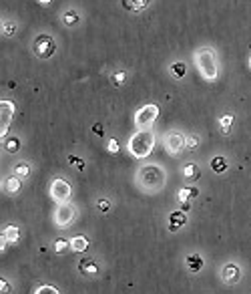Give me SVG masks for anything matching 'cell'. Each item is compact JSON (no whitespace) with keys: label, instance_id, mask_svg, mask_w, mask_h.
<instances>
[{"label":"cell","instance_id":"20","mask_svg":"<svg viewBox=\"0 0 251 294\" xmlns=\"http://www.w3.org/2000/svg\"><path fill=\"white\" fill-rule=\"evenodd\" d=\"M87 248H89V240L85 236H75L70 240V250L73 252H85Z\"/></svg>","mask_w":251,"mask_h":294},{"label":"cell","instance_id":"38","mask_svg":"<svg viewBox=\"0 0 251 294\" xmlns=\"http://www.w3.org/2000/svg\"><path fill=\"white\" fill-rule=\"evenodd\" d=\"M249 69H251V57H249Z\"/></svg>","mask_w":251,"mask_h":294},{"label":"cell","instance_id":"4","mask_svg":"<svg viewBox=\"0 0 251 294\" xmlns=\"http://www.w3.org/2000/svg\"><path fill=\"white\" fill-rule=\"evenodd\" d=\"M157 117H159V105H155V103L143 105V107L135 113V125H137L139 131H143V129H151L153 123L157 121Z\"/></svg>","mask_w":251,"mask_h":294},{"label":"cell","instance_id":"17","mask_svg":"<svg viewBox=\"0 0 251 294\" xmlns=\"http://www.w3.org/2000/svg\"><path fill=\"white\" fill-rule=\"evenodd\" d=\"M123 2V6L127 8V10H131V12H141V10H145L147 6H149L151 0H121Z\"/></svg>","mask_w":251,"mask_h":294},{"label":"cell","instance_id":"7","mask_svg":"<svg viewBox=\"0 0 251 294\" xmlns=\"http://www.w3.org/2000/svg\"><path fill=\"white\" fill-rule=\"evenodd\" d=\"M73 195V187L66 179L62 177H56L52 183H50V198L56 202V204H66Z\"/></svg>","mask_w":251,"mask_h":294},{"label":"cell","instance_id":"35","mask_svg":"<svg viewBox=\"0 0 251 294\" xmlns=\"http://www.w3.org/2000/svg\"><path fill=\"white\" fill-rule=\"evenodd\" d=\"M181 212H189V204H187V202L181 204Z\"/></svg>","mask_w":251,"mask_h":294},{"label":"cell","instance_id":"11","mask_svg":"<svg viewBox=\"0 0 251 294\" xmlns=\"http://www.w3.org/2000/svg\"><path fill=\"white\" fill-rule=\"evenodd\" d=\"M185 224H187V214L185 212H173V214H169V230L171 232H179L181 228H185Z\"/></svg>","mask_w":251,"mask_h":294},{"label":"cell","instance_id":"33","mask_svg":"<svg viewBox=\"0 0 251 294\" xmlns=\"http://www.w3.org/2000/svg\"><path fill=\"white\" fill-rule=\"evenodd\" d=\"M97 208H99V210H100V212H102V214H106V212L111 210V202L102 198V200H99V202H97Z\"/></svg>","mask_w":251,"mask_h":294},{"label":"cell","instance_id":"2","mask_svg":"<svg viewBox=\"0 0 251 294\" xmlns=\"http://www.w3.org/2000/svg\"><path fill=\"white\" fill-rule=\"evenodd\" d=\"M195 67L199 71V75L205 81H215L219 77V57L215 53V49L211 47H199L193 55Z\"/></svg>","mask_w":251,"mask_h":294},{"label":"cell","instance_id":"5","mask_svg":"<svg viewBox=\"0 0 251 294\" xmlns=\"http://www.w3.org/2000/svg\"><path fill=\"white\" fill-rule=\"evenodd\" d=\"M77 208L70 204V202H66V204H56V210H54V224L58 226V228H66V226H70L75 220H77Z\"/></svg>","mask_w":251,"mask_h":294},{"label":"cell","instance_id":"13","mask_svg":"<svg viewBox=\"0 0 251 294\" xmlns=\"http://www.w3.org/2000/svg\"><path fill=\"white\" fill-rule=\"evenodd\" d=\"M185 264H187V270H189L191 274H197V272L203 270L205 260H203V256H201V254H189V256L185 258Z\"/></svg>","mask_w":251,"mask_h":294},{"label":"cell","instance_id":"1","mask_svg":"<svg viewBox=\"0 0 251 294\" xmlns=\"http://www.w3.org/2000/svg\"><path fill=\"white\" fill-rule=\"evenodd\" d=\"M135 179L145 193H159L167 183V172L157 164H145L137 170Z\"/></svg>","mask_w":251,"mask_h":294},{"label":"cell","instance_id":"10","mask_svg":"<svg viewBox=\"0 0 251 294\" xmlns=\"http://www.w3.org/2000/svg\"><path fill=\"white\" fill-rule=\"evenodd\" d=\"M221 280H223L227 286L239 284V280H241V268H239L237 264H233V262L225 264V266L221 268Z\"/></svg>","mask_w":251,"mask_h":294},{"label":"cell","instance_id":"3","mask_svg":"<svg viewBox=\"0 0 251 294\" xmlns=\"http://www.w3.org/2000/svg\"><path fill=\"white\" fill-rule=\"evenodd\" d=\"M155 141H157L155 133H153L151 129H143V131H137V133L129 139L127 149H129V153H131L133 157H137V159H145V157H149L151 153H153V149H155Z\"/></svg>","mask_w":251,"mask_h":294},{"label":"cell","instance_id":"22","mask_svg":"<svg viewBox=\"0 0 251 294\" xmlns=\"http://www.w3.org/2000/svg\"><path fill=\"white\" fill-rule=\"evenodd\" d=\"M169 71H171V75H173L175 79H183V77L187 75V64L181 62V60H177V62H173V64L169 67Z\"/></svg>","mask_w":251,"mask_h":294},{"label":"cell","instance_id":"8","mask_svg":"<svg viewBox=\"0 0 251 294\" xmlns=\"http://www.w3.org/2000/svg\"><path fill=\"white\" fill-rule=\"evenodd\" d=\"M165 149L169 155H179L185 149V135L179 131H171L165 135Z\"/></svg>","mask_w":251,"mask_h":294},{"label":"cell","instance_id":"18","mask_svg":"<svg viewBox=\"0 0 251 294\" xmlns=\"http://www.w3.org/2000/svg\"><path fill=\"white\" fill-rule=\"evenodd\" d=\"M181 174L185 176V179H189V181H197L201 176V170L197 164H187V166L181 170Z\"/></svg>","mask_w":251,"mask_h":294},{"label":"cell","instance_id":"36","mask_svg":"<svg viewBox=\"0 0 251 294\" xmlns=\"http://www.w3.org/2000/svg\"><path fill=\"white\" fill-rule=\"evenodd\" d=\"M95 133H97V135H102V131H100V125H95Z\"/></svg>","mask_w":251,"mask_h":294},{"label":"cell","instance_id":"21","mask_svg":"<svg viewBox=\"0 0 251 294\" xmlns=\"http://www.w3.org/2000/svg\"><path fill=\"white\" fill-rule=\"evenodd\" d=\"M209 168H211L215 174H223V172L227 170V159L221 157V155H217V157H213V159L209 161Z\"/></svg>","mask_w":251,"mask_h":294},{"label":"cell","instance_id":"28","mask_svg":"<svg viewBox=\"0 0 251 294\" xmlns=\"http://www.w3.org/2000/svg\"><path fill=\"white\" fill-rule=\"evenodd\" d=\"M219 125H221L223 133H229V127L233 125V115H223V117L219 119Z\"/></svg>","mask_w":251,"mask_h":294},{"label":"cell","instance_id":"30","mask_svg":"<svg viewBox=\"0 0 251 294\" xmlns=\"http://www.w3.org/2000/svg\"><path fill=\"white\" fill-rule=\"evenodd\" d=\"M34 294H60L54 286H50V284H45V286H39L37 290H34Z\"/></svg>","mask_w":251,"mask_h":294},{"label":"cell","instance_id":"29","mask_svg":"<svg viewBox=\"0 0 251 294\" xmlns=\"http://www.w3.org/2000/svg\"><path fill=\"white\" fill-rule=\"evenodd\" d=\"M16 32V24L14 22H2V35L4 37H14Z\"/></svg>","mask_w":251,"mask_h":294},{"label":"cell","instance_id":"34","mask_svg":"<svg viewBox=\"0 0 251 294\" xmlns=\"http://www.w3.org/2000/svg\"><path fill=\"white\" fill-rule=\"evenodd\" d=\"M0 290H2L0 294H12V286L2 278V280H0Z\"/></svg>","mask_w":251,"mask_h":294},{"label":"cell","instance_id":"31","mask_svg":"<svg viewBox=\"0 0 251 294\" xmlns=\"http://www.w3.org/2000/svg\"><path fill=\"white\" fill-rule=\"evenodd\" d=\"M68 164H70V166H75L77 170H85V161H83L81 157H75V155H70V157H68Z\"/></svg>","mask_w":251,"mask_h":294},{"label":"cell","instance_id":"15","mask_svg":"<svg viewBox=\"0 0 251 294\" xmlns=\"http://www.w3.org/2000/svg\"><path fill=\"white\" fill-rule=\"evenodd\" d=\"M79 272L85 274V276H97V274H99V266L95 264V260L83 258V260L79 262Z\"/></svg>","mask_w":251,"mask_h":294},{"label":"cell","instance_id":"24","mask_svg":"<svg viewBox=\"0 0 251 294\" xmlns=\"http://www.w3.org/2000/svg\"><path fill=\"white\" fill-rule=\"evenodd\" d=\"M20 149V139L16 137H8V141H4V151L8 153H16Z\"/></svg>","mask_w":251,"mask_h":294},{"label":"cell","instance_id":"9","mask_svg":"<svg viewBox=\"0 0 251 294\" xmlns=\"http://www.w3.org/2000/svg\"><path fill=\"white\" fill-rule=\"evenodd\" d=\"M12 115H14V105L6 99L0 101V137L4 139L6 137V131L10 127V121H12Z\"/></svg>","mask_w":251,"mask_h":294},{"label":"cell","instance_id":"19","mask_svg":"<svg viewBox=\"0 0 251 294\" xmlns=\"http://www.w3.org/2000/svg\"><path fill=\"white\" fill-rule=\"evenodd\" d=\"M179 202L183 204V202H191V200H195L197 195H199V189L197 187H183V189H179Z\"/></svg>","mask_w":251,"mask_h":294},{"label":"cell","instance_id":"25","mask_svg":"<svg viewBox=\"0 0 251 294\" xmlns=\"http://www.w3.org/2000/svg\"><path fill=\"white\" fill-rule=\"evenodd\" d=\"M201 143V139L197 135H185V149H189V151H193V149H197Z\"/></svg>","mask_w":251,"mask_h":294},{"label":"cell","instance_id":"23","mask_svg":"<svg viewBox=\"0 0 251 294\" xmlns=\"http://www.w3.org/2000/svg\"><path fill=\"white\" fill-rule=\"evenodd\" d=\"M30 174V166L28 164H24V161H20V164H16L14 166V176L20 177V179H26Z\"/></svg>","mask_w":251,"mask_h":294},{"label":"cell","instance_id":"32","mask_svg":"<svg viewBox=\"0 0 251 294\" xmlns=\"http://www.w3.org/2000/svg\"><path fill=\"white\" fill-rule=\"evenodd\" d=\"M106 149H109L111 153H117V151H119V141H117L115 137H111V139L106 141Z\"/></svg>","mask_w":251,"mask_h":294},{"label":"cell","instance_id":"16","mask_svg":"<svg viewBox=\"0 0 251 294\" xmlns=\"http://www.w3.org/2000/svg\"><path fill=\"white\" fill-rule=\"evenodd\" d=\"M20 185H22V179L16 176H10L2 179V189H4L6 193H18V191H20Z\"/></svg>","mask_w":251,"mask_h":294},{"label":"cell","instance_id":"26","mask_svg":"<svg viewBox=\"0 0 251 294\" xmlns=\"http://www.w3.org/2000/svg\"><path fill=\"white\" fill-rule=\"evenodd\" d=\"M70 248V240H64V238H56L54 240V250L58 252V254H62L64 250H68Z\"/></svg>","mask_w":251,"mask_h":294},{"label":"cell","instance_id":"27","mask_svg":"<svg viewBox=\"0 0 251 294\" xmlns=\"http://www.w3.org/2000/svg\"><path fill=\"white\" fill-rule=\"evenodd\" d=\"M125 77H127V75H125V71H117V73H113V75H111V83H113L115 87H121V85L125 83Z\"/></svg>","mask_w":251,"mask_h":294},{"label":"cell","instance_id":"14","mask_svg":"<svg viewBox=\"0 0 251 294\" xmlns=\"http://www.w3.org/2000/svg\"><path fill=\"white\" fill-rule=\"evenodd\" d=\"M60 20H62V24H64L66 28H73V26H77V24L81 22V14H79V10L68 8V10H64V12L60 14Z\"/></svg>","mask_w":251,"mask_h":294},{"label":"cell","instance_id":"37","mask_svg":"<svg viewBox=\"0 0 251 294\" xmlns=\"http://www.w3.org/2000/svg\"><path fill=\"white\" fill-rule=\"evenodd\" d=\"M39 2H41V4H45V6H47V4H50V0H39Z\"/></svg>","mask_w":251,"mask_h":294},{"label":"cell","instance_id":"12","mask_svg":"<svg viewBox=\"0 0 251 294\" xmlns=\"http://www.w3.org/2000/svg\"><path fill=\"white\" fill-rule=\"evenodd\" d=\"M20 240V230L16 228V226H6L4 230H2V250H4V246L6 244H16Z\"/></svg>","mask_w":251,"mask_h":294},{"label":"cell","instance_id":"6","mask_svg":"<svg viewBox=\"0 0 251 294\" xmlns=\"http://www.w3.org/2000/svg\"><path fill=\"white\" fill-rule=\"evenodd\" d=\"M32 51L39 59H50L56 53V41L50 35H39L32 43Z\"/></svg>","mask_w":251,"mask_h":294}]
</instances>
